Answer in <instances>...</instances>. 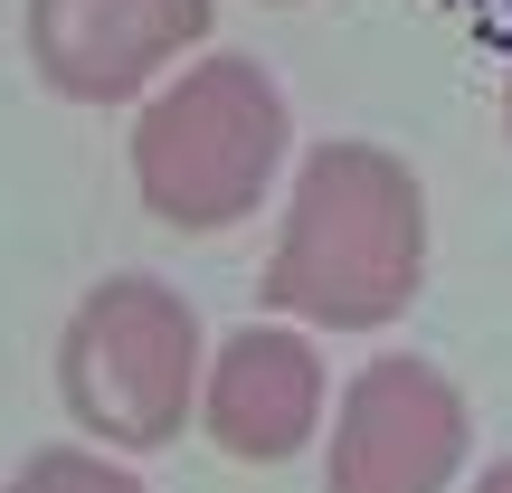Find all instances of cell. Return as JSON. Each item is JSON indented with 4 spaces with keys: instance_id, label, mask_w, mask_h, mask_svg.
Here are the masks:
<instances>
[{
    "instance_id": "obj_2",
    "label": "cell",
    "mask_w": 512,
    "mask_h": 493,
    "mask_svg": "<svg viewBox=\"0 0 512 493\" xmlns=\"http://www.w3.org/2000/svg\"><path fill=\"white\" fill-rule=\"evenodd\" d=\"M294 171V114L256 57H181L133 105V190L181 238H228Z\"/></svg>"
},
{
    "instance_id": "obj_4",
    "label": "cell",
    "mask_w": 512,
    "mask_h": 493,
    "mask_svg": "<svg viewBox=\"0 0 512 493\" xmlns=\"http://www.w3.org/2000/svg\"><path fill=\"white\" fill-rule=\"evenodd\" d=\"M475 465V408L418 351L351 370L323 437V493H456Z\"/></svg>"
},
{
    "instance_id": "obj_9",
    "label": "cell",
    "mask_w": 512,
    "mask_h": 493,
    "mask_svg": "<svg viewBox=\"0 0 512 493\" xmlns=\"http://www.w3.org/2000/svg\"><path fill=\"white\" fill-rule=\"evenodd\" d=\"M446 10H465V19H494V10H512V0H446Z\"/></svg>"
},
{
    "instance_id": "obj_6",
    "label": "cell",
    "mask_w": 512,
    "mask_h": 493,
    "mask_svg": "<svg viewBox=\"0 0 512 493\" xmlns=\"http://www.w3.org/2000/svg\"><path fill=\"white\" fill-rule=\"evenodd\" d=\"M332 418V380H323V342L304 323H247L209 351L200 370V437L228 465H294Z\"/></svg>"
},
{
    "instance_id": "obj_5",
    "label": "cell",
    "mask_w": 512,
    "mask_h": 493,
    "mask_svg": "<svg viewBox=\"0 0 512 493\" xmlns=\"http://www.w3.org/2000/svg\"><path fill=\"white\" fill-rule=\"evenodd\" d=\"M219 0H19L29 76L67 105H143L181 57L209 48Z\"/></svg>"
},
{
    "instance_id": "obj_3",
    "label": "cell",
    "mask_w": 512,
    "mask_h": 493,
    "mask_svg": "<svg viewBox=\"0 0 512 493\" xmlns=\"http://www.w3.org/2000/svg\"><path fill=\"white\" fill-rule=\"evenodd\" d=\"M200 370H209L200 304L162 275L86 285L57 332V408L76 418V437L114 446V456L181 446V427H200Z\"/></svg>"
},
{
    "instance_id": "obj_1",
    "label": "cell",
    "mask_w": 512,
    "mask_h": 493,
    "mask_svg": "<svg viewBox=\"0 0 512 493\" xmlns=\"http://www.w3.org/2000/svg\"><path fill=\"white\" fill-rule=\"evenodd\" d=\"M427 285V181L389 143H313L285 171L266 313L304 332H389Z\"/></svg>"
},
{
    "instance_id": "obj_8",
    "label": "cell",
    "mask_w": 512,
    "mask_h": 493,
    "mask_svg": "<svg viewBox=\"0 0 512 493\" xmlns=\"http://www.w3.org/2000/svg\"><path fill=\"white\" fill-rule=\"evenodd\" d=\"M465 493H512V456H503V465H484V475H465Z\"/></svg>"
},
{
    "instance_id": "obj_10",
    "label": "cell",
    "mask_w": 512,
    "mask_h": 493,
    "mask_svg": "<svg viewBox=\"0 0 512 493\" xmlns=\"http://www.w3.org/2000/svg\"><path fill=\"white\" fill-rule=\"evenodd\" d=\"M503 133H512V67H503Z\"/></svg>"
},
{
    "instance_id": "obj_11",
    "label": "cell",
    "mask_w": 512,
    "mask_h": 493,
    "mask_svg": "<svg viewBox=\"0 0 512 493\" xmlns=\"http://www.w3.org/2000/svg\"><path fill=\"white\" fill-rule=\"evenodd\" d=\"M275 10H294V0H275Z\"/></svg>"
},
{
    "instance_id": "obj_7",
    "label": "cell",
    "mask_w": 512,
    "mask_h": 493,
    "mask_svg": "<svg viewBox=\"0 0 512 493\" xmlns=\"http://www.w3.org/2000/svg\"><path fill=\"white\" fill-rule=\"evenodd\" d=\"M0 493H152V484L133 475L114 446L86 437V446H38V456H19Z\"/></svg>"
}]
</instances>
